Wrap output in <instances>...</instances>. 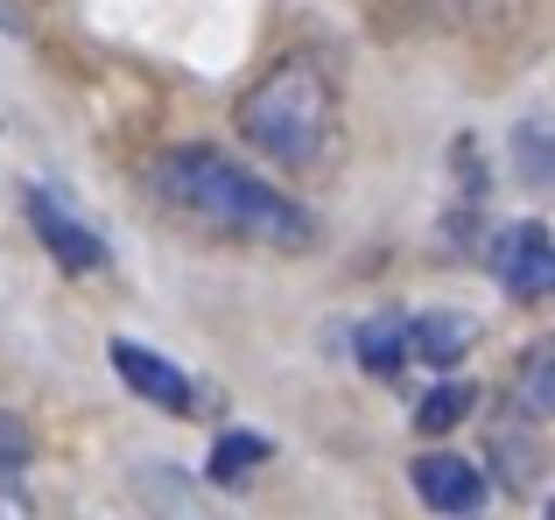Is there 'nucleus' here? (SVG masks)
Here are the masks:
<instances>
[{"label":"nucleus","instance_id":"nucleus-13","mask_svg":"<svg viewBox=\"0 0 555 520\" xmlns=\"http://www.w3.org/2000/svg\"><path fill=\"white\" fill-rule=\"evenodd\" d=\"M464 415H472V387H436V394H429V401L415 408V422H422V429L436 437V429H457Z\"/></svg>","mask_w":555,"mask_h":520},{"label":"nucleus","instance_id":"nucleus-14","mask_svg":"<svg viewBox=\"0 0 555 520\" xmlns=\"http://www.w3.org/2000/svg\"><path fill=\"white\" fill-rule=\"evenodd\" d=\"M28 457H36V437H28V422L0 408V471H22Z\"/></svg>","mask_w":555,"mask_h":520},{"label":"nucleus","instance_id":"nucleus-15","mask_svg":"<svg viewBox=\"0 0 555 520\" xmlns=\"http://www.w3.org/2000/svg\"><path fill=\"white\" fill-rule=\"evenodd\" d=\"M0 28H8V36H22V14H14L8 0H0Z\"/></svg>","mask_w":555,"mask_h":520},{"label":"nucleus","instance_id":"nucleus-12","mask_svg":"<svg viewBox=\"0 0 555 520\" xmlns=\"http://www.w3.org/2000/svg\"><path fill=\"white\" fill-rule=\"evenodd\" d=\"M520 183H528V191H548L555 183V127L542 134V127H520Z\"/></svg>","mask_w":555,"mask_h":520},{"label":"nucleus","instance_id":"nucleus-5","mask_svg":"<svg viewBox=\"0 0 555 520\" xmlns=\"http://www.w3.org/2000/svg\"><path fill=\"white\" fill-rule=\"evenodd\" d=\"M113 373H120V380L134 387L141 401H155L163 415H190V408H197V387H190V373L177 366V359H163V352H149V344H134V338L113 344Z\"/></svg>","mask_w":555,"mask_h":520},{"label":"nucleus","instance_id":"nucleus-4","mask_svg":"<svg viewBox=\"0 0 555 520\" xmlns=\"http://www.w3.org/2000/svg\"><path fill=\"white\" fill-rule=\"evenodd\" d=\"M492 274H500V288L506 296H548L555 288V239H548V225H534V219H520V225H500L492 233V260H486Z\"/></svg>","mask_w":555,"mask_h":520},{"label":"nucleus","instance_id":"nucleus-3","mask_svg":"<svg viewBox=\"0 0 555 520\" xmlns=\"http://www.w3.org/2000/svg\"><path fill=\"white\" fill-rule=\"evenodd\" d=\"M28 225H36V239L50 247V260H56L64 274H99V268L113 260V253H106V239H99L92 225H85L56 191H42V183L28 191Z\"/></svg>","mask_w":555,"mask_h":520},{"label":"nucleus","instance_id":"nucleus-9","mask_svg":"<svg viewBox=\"0 0 555 520\" xmlns=\"http://www.w3.org/2000/svg\"><path fill=\"white\" fill-rule=\"evenodd\" d=\"M254 465H268V437L232 429V437H218V451H211V485H240Z\"/></svg>","mask_w":555,"mask_h":520},{"label":"nucleus","instance_id":"nucleus-11","mask_svg":"<svg viewBox=\"0 0 555 520\" xmlns=\"http://www.w3.org/2000/svg\"><path fill=\"white\" fill-rule=\"evenodd\" d=\"M134 479H141V499H149V507L163 514V520H197V514H190V479H183V471H169V465H141Z\"/></svg>","mask_w":555,"mask_h":520},{"label":"nucleus","instance_id":"nucleus-2","mask_svg":"<svg viewBox=\"0 0 555 520\" xmlns=\"http://www.w3.org/2000/svg\"><path fill=\"white\" fill-rule=\"evenodd\" d=\"M240 134L282 169H317L338 148V92L317 64L288 56V64L260 70L240 99Z\"/></svg>","mask_w":555,"mask_h":520},{"label":"nucleus","instance_id":"nucleus-6","mask_svg":"<svg viewBox=\"0 0 555 520\" xmlns=\"http://www.w3.org/2000/svg\"><path fill=\"white\" fill-rule=\"evenodd\" d=\"M415 493H422V507H436V514H472L478 499H486V479H478V465H464V457L429 451V457H415Z\"/></svg>","mask_w":555,"mask_h":520},{"label":"nucleus","instance_id":"nucleus-1","mask_svg":"<svg viewBox=\"0 0 555 520\" xmlns=\"http://www.w3.org/2000/svg\"><path fill=\"white\" fill-rule=\"evenodd\" d=\"M155 197L169 211H183L190 225H211V233H232V239H254V247H310L317 225L296 197H282L274 183H260L254 169H240L232 155L218 148H169L163 162L149 169Z\"/></svg>","mask_w":555,"mask_h":520},{"label":"nucleus","instance_id":"nucleus-16","mask_svg":"<svg viewBox=\"0 0 555 520\" xmlns=\"http://www.w3.org/2000/svg\"><path fill=\"white\" fill-rule=\"evenodd\" d=\"M548 520H555V507H548Z\"/></svg>","mask_w":555,"mask_h":520},{"label":"nucleus","instance_id":"nucleus-10","mask_svg":"<svg viewBox=\"0 0 555 520\" xmlns=\"http://www.w3.org/2000/svg\"><path fill=\"white\" fill-rule=\"evenodd\" d=\"M520 408L528 415H555V338H542L528 359H520Z\"/></svg>","mask_w":555,"mask_h":520},{"label":"nucleus","instance_id":"nucleus-7","mask_svg":"<svg viewBox=\"0 0 555 520\" xmlns=\"http://www.w3.org/2000/svg\"><path fill=\"white\" fill-rule=\"evenodd\" d=\"M478 324L464 310H429V316H408V359H422V366H457L464 352H472Z\"/></svg>","mask_w":555,"mask_h":520},{"label":"nucleus","instance_id":"nucleus-8","mask_svg":"<svg viewBox=\"0 0 555 520\" xmlns=\"http://www.w3.org/2000/svg\"><path fill=\"white\" fill-rule=\"evenodd\" d=\"M352 352H359V366L379 373V380H393V373L408 366V316L401 310H379L359 324V338H352Z\"/></svg>","mask_w":555,"mask_h":520}]
</instances>
